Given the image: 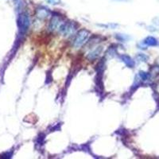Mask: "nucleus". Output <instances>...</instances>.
Returning <instances> with one entry per match:
<instances>
[{"instance_id":"obj_1","label":"nucleus","mask_w":159,"mask_h":159,"mask_svg":"<svg viewBox=\"0 0 159 159\" xmlns=\"http://www.w3.org/2000/svg\"><path fill=\"white\" fill-rule=\"evenodd\" d=\"M90 37V33L87 30H81L77 33V36L73 41V46L75 48H80L87 42Z\"/></svg>"},{"instance_id":"obj_2","label":"nucleus","mask_w":159,"mask_h":159,"mask_svg":"<svg viewBox=\"0 0 159 159\" xmlns=\"http://www.w3.org/2000/svg\"><path fill=\"white\" fill-rule=\"evenodd\" d=\"M77 28V26L75 24L74 22H64V24L61 26L60 29L59 30L61 34L65 37H69L73 35Z\"/></svg>"},{"instance_id":"obj_3","label":"nucleus","mask_w":159,"mask_h":159,"mask_svg":"<svg viewBox=\"0 0 159 159\" xmlns=\"http://www.w3.org/2000/svg\"><path fill=\"white\" fill-rule=\"evenodd\" d=\"M64 21L60 16L59 15H54L52 17V19H51L50 22H49V29L51 31H56V30H58L60 29L61 26L64 24Z\"/></svg>"},{"instance_id":"obj_4","label":"nucleus","mask_w":159,"mask_h":159,"mask_svg":"<svg viewBox=\"0 0 159 159\" xmlns=\"http://www.w3.org/2000/svg\"><path fill=\"white\" fill-rule=\"evenodd\" d=\"M102 51H103V47L102 46L96 47V48L94 49L93 50H92L90 52H89V54H88V56H87V57H88V59L90 60H95V59H96L97 57L101 54Z\"/></svg>"},{"instance_id":"obj_5","label":"nucleus","mask_w":159,"mask_h":159,"mask_svg":"<svg viewBox=\"0 0 159 159\" xmlns=\"http://www.w3.org/2000/svg\"><path fill=\"white\" fill-rule=\"evenodd\" d=\"M36 15L40 19H44L49 15V11L48 9L45 8V7H40L37 10Z\"/></svg>"},{"instance_id":"obj_6","label":"nucleus","mask_w":159,"mask_h":159,"mask_svg":"<svg viewBox=\"0 0 159 159\" xmlns=\"http://www.w3.org/2000/svg\"><path fill=\"white\" fill-rule=\"evenodd\" d=\"M120 57L121 60H123V62L125 63V65L129 67V68H133V67L135 66V61H134L131 56H129L128 55H121Z\"/></svg>"},{"instance_id":"obj_7","label":"nucleus","mask_w":159,"mask_h":159,"mask_svg":"<svg viewBox=\"0 0 159 159\" xmlns=\"http://www.w3.org/2000/svg\"><path fill=\"white\" fill-rule=\"evenodd\" d=\"M143 43L148 46H155L157 45V41L154 37H147L144 40Z\"/></svg>"},{"instance_id":"obj_8","label":"nucleus","mask_w":159,"mask_h":159,"mask_svg":"<svg viewBox=\"0 0 159 159\" xmlns=\"http://www.w3.org/2000/svg\"><path fill=\"white\" fill-rule=\"evenodd\" d=\"M139 77H140V79H142L143 81H146L149 78V74L147 73H145L143 71H140L139 72Z\"/></svg>"},{"instance_id":"obj_9","label":"nucleus","mask_w":159,"mask_h":159,"mask_svg":"<svg viewBox=\"0 0 159 159\" xmlns=\"http://www.w3.org/2000/svg\"><path fill=\"white\" fill-rule=\"evenodd\" d=\"M45 1L51 5H57L60 2V0H45Z\"/></svg>"},{"instance_id":"obj_10","label":"nucleus","mask_w":159,"mask_h":159,"mask_svg":"<svg viewBox=\"0 0 159 159\" xmlns=\"http://www.w3.org/2000/svg\"><path fill=\"white\" fill-rule=\"evenodd\" d=\"M138 58H139V60H143V61H146L147 56H145L144 54H139V56H138Z\"/></svg>"}]
</instances>
